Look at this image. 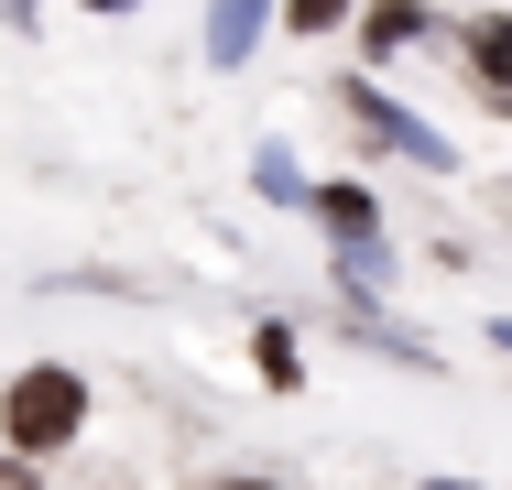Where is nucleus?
<instances>
[{
    "instance_id": "1",
    "label": "nucleus",
    "mask_w": 512,
    "mask_h": 490,
    "mask_svg": "<svg viewBox=\"0 0 512 490\" xmlns=\"http://www.w3.org/2000/svg\"><path fill=\"white\" fill-rule=\"evenodd\" d=\"M88 414H99V392H88L77 360H22V371L0 382V447L44 469V458H66V447L88 436Z\"/></svg>"
},
{
    "instance_id": "2",
    "label": "nucleus",
    "mask_w": 512,
    "mask_h": 490,
    "mask_svg": "<svg viewBox=\"0 0 512 490\" xmlns=\"http://www.w3.org/2000/svg\"><path fill=\"white\" fill-rule=\"evenodd\" d=\"M349 120H360V131H371L382 153H404V164H425V175H447V164H458V142H447L436 120H414V109H404L393 88H371V77L349 88Z\"/></svg>"
},
{
    "instance_id": "3",
    "label": "nucleus",
    "mask_w": 512,
    "mask_h": 490,
    "mask_svg": "<svg viewBox=\"0 0 512 490\" xmlns=\"http://www.w3.org/2000/svg\"><path fill=\"white\" fill-rule=\"evenodd\" d=\"M306 218L327 229V251H382V196L360 186V175H327V186H306Z\"/></svg>"
},
{
    "instance_id": "4",
    "label": "nucleus",
    "mask_w": 512,
    "mask_h": 490,
    "mask_svg": "<svg viewBox=\"0 0 512 490\" xmlns=\"http://www.w3.org/2000/svg\"><path fill=\"white\" fill-rule=\"evenodd\" d=\"M262 22H273V0H207L197 55L218 66V77H240V66H251V44H262Z\"/></svg>"
},
{
    "instance_id": "5",
    "label": "nucleus",
    "mask_w": 512,
    "mask_h": 490,
    "mask_svg": "<svg viewBox=\"0 0 512 490\" xmlns=\"http://www.w3.org/2000/svg\"><path fill=\"white\" fill-rule=\"evenodd\" d=\"M338 316H349V338H371L393 371H436V338H414L404 316H382V305H338Z\"/></svg>"
},
{
    "instance_id": "6",
    "label": "nucleus",
    "mask_w": 512,
    "mask_h": 490,
    "mask_svg": "<svg viewBox=\"0 0 512 490\" xmlns=\"http://www.w3.org/2000/svg\"><path fill=\"white\" fill-rule=\"evenodd\" d=\"M458 44H469V66H480V88L512 98V11H469V22H458Z\"/></svg>"
},
{
    "instance_id": "7",
    "label": "nucleus",
    "mask_w": 512,
    "mask_h": 490,
    "mask_svg": "<svg viewBox=\"0 0 512 490\" xmlns=\"http://www.w3.org/2000/svg\"><path fill=\"white\" fill-rule=\"evenodd\" d=\"M251 371H262V392H306V338L284 316H262L251 327Z\"/></svg>"
},
{
    "instance_id": "8",
    "label": "nucleus",
    "mask_w": 512,
    "mask_h": 490,
    "mask_svg": "<svg viewBox=\"0 0 512 490\" xmlns=\"http://www.w3.org/2000/svg\"><path fill=\"white\" fill-rule=\"evenodd\" d=\"M425 33H436V0H371V11H360V44H371V55H404Z\"/></svg>"
},
{
    "instance_id": "9",
    "label": "nucleus",
    "mask_w": 512,
    "mask_h": 490,
    "mask_svg": "<svg viewBox=\"0 0 512 490\" xmlns=\"http://www.w3.org/2000/svg\"><path fill=\"white\" fill-rule=\"evenodd\" d=\"M251 186L273 196V207H306V186H316V175L295 164V153H284V142H262V153H251Z\"/></svg>"
},
{
    "instance_id": "10",
    "label": "nucleus",
    "mask_w": 512,
    "mask_h": 490,
    "mask_svg": "<svg viewBox=\"0 0 512 490\" xmlns=\"http://www.w3.org/2000/svg\"><path fill=\"white\" fill-rule=\"evenodd\" d=\"M284 11V33H338V22H360V0H273Z\"/></svg>"
},
{
    "instance_id": "11",
    "label": "nucleus",
    "mask_w": 512,
    "mask_h": 490,
    "mask_svg": "<svg viewBox=\"0 0 512 490\" xmlns=\"http://www.w3.org/2000/svg\"><path fill=\"white\" fill-rule=\"evenodd\" d=\"M0 490H44V469H33V458H11V447H0Z\"/></svg>"
},
{
    "instance_id": "12",
    "label": "nucleus",
    "mask_w": 512,
    "mask_h": 490,
    "mask_svg": "<svg viewBox=\"0 0 512 490\" xmlns=\"http://www.w3.org/2000/svg\"><path fill=\"white\" fill-rule=\"evenodd\" d=\"M207 490H284V480H262V469H218Z\"/></svg>"
},
{
    "instance_id": "13",
    "label": "nucleus",
    "mask_w": 512,
    "mask_h": 490,
    "mask_svg": "<svg viewBox=\"0 0 512 490\" xmlns=\"http://www.w3.org/2000/svg\"><path fill=\"white\" fill-rule=\"evenodd\" d=\"M414 490H491V480H447V469H436V480H414Z\"/></svg>"
},
{
    "instance_id": "14",
    "label": "nucleus",
    "mask_w": 512,
    "mask_h": 490,
    "mask_svg": "<svg viewBox=\"0 0 512 490\" xmlns=\"http://www.w3.org/2000/svg\"><path fill=\"white\" fill-rule=\"evenodd\" d=\"M491 349H502V360H512V316H491Z\"/></svg>"
},
{
    "instance_id": "15",
    "label": "nucleus",
    "mask_w": 512,
    "mask_h": 490,
    "mask_svg": "<svg viewBox=\"0 0 512 490\" xmlns=\"http://www.w3.org/2000/svg\"><path fill=\"white\" fill-rule=\"evenodd\" d=\"M88 11H99V22H109V11H142V0H88Z\"/></svg>"
},
{
    "instance_id": "16",
    "label": "nucleus",
    "mask_w": 512,
    "mask_h": 490,
    "mask_svg": "<svg viewBox=\"0 0 512 490\" xmlns=\"http://www.w3.org/2000/svg\"><path fill=\"white\" fill-rule=\"evenodd\" d=\"M0 11H11V22H33V0H0Z\"/></svg>"
}]
</instances>
